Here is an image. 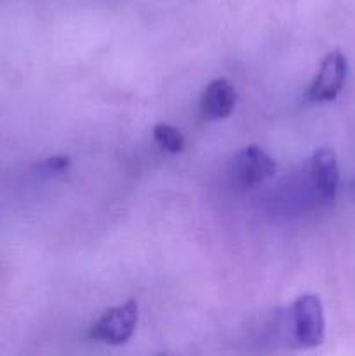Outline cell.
Wrapping results in <instances>:
<instances>
[{
	"mask_svg": "<svg viewBox=\"0 0 355 356\" xmlns=\"http://www.w3.org/2000/svg\"><path fill=\"white\" fill-rule=\"evenodd\" d=\"M292 325L294 336L301 346L315 348L324 343V309L317 296H299L292 306Z\"/></svg>",
	"mask_w": 355,
	"mask_h": 356,
	"instance_id": "6da1fadb",
	"label": "cell"
},
{
	"mask_svg": "<svg viewBox=\"0 0 355 356\" xmlns=\"http://www.w3.org/2000/svg\"><path fill=\"white\" fill-rule=\"evenodd\" d=\"M138 323V302L127 301L111 308L90 327L89 337L106 344H124L132 337Z\"/></svg>",
	"mask_w": 355,
	"mask_h": 356,
	"instance_id": "7a4b0ae2",
	"label": "cell"
},
{
	"mask_svg": "<svg viewBox=\"0 0 355 356\" xmlns=\"http://www.w3.org/2000/svg\"><path fill=\"white\" fill-rule=\"evenodd\" d=\"M347 58L340 51L329 52L320 63L319 73L308 87L306 92L308 99L313 103H327L336 99L347 80Z\"/></svg>",
	"mask_w": 355,
	"mask_h": 356,
	"instance_id": "3957f363",
	"label": "cell"
},
{
	"mask_svg": "<svg viewBox=\"0 0 355 356\" xmlns=\"http://www.w3.org/2000/svg\"><path fill=\"white\" fill-rule=\"evenodd\" d=\"M277 172V163L256 145L246 146L233 160V176L242 186H256Z\"/></svg>",
	"mask_w": 355,
	"mask_h": 356,
	"instance_id": "277c9868",
	"label": "cell"
},
{
	"mask_svg": "<svg viewBox=\"0 0 355 356\" xmlns=\"http://www.w3.org/2000/svg\"><path fill=\"white\" fill-rule=\"evenodd\" d=\"M310 176L319 197L324 202H331L336 195L340 169H338L336 155L331 148H320L313 153L310 163Z\"/></svg>",
	"mask_w": 355,
	"mask_h": 356,
	"instance_id": "5b68a950",
	"label": "cell"
},
{
	"mask_svg": "<svg viewBox=\"0 0 355 356\" xmlns=\"http://www.w3.org/2000/svg\"><path fill=\"white\" fill-rule=\"evenodd\" d=\"M237 94L232 83L225 79H218L207 86L200 99V111L207 120H221L233 111Z\"/></svg>",
	"mask_w": 355,
	"mask_h": 356,
	"instance_id": "8992f818",
	"label": "cell"
},
{
	"mask_svg": "<svg viewBox=\"0 0 355 356\" xmlns=\"http://www.w3.org/2000/svg\"><path fill=\"white\" fill-rule=\"evenodd\" d=\"M153 138L155 141L167 149L169 153H180L184 146V139L176 127L167 124H159L153 127Z\"/></svg>",
	"mask_w": 355,
	"mask_h": 356,
	"instance_id": "52a82bcc",
	"label": "cell"
},
{
	"mask_svg": "<svg viewBox=\"0 0 355 356\" xmlns=\"http://www.w3.org/2000/svg\"><path fill=\"white\" fill-rule=\"evenodd\" d=\"M68 165H70L68 156H52V159L44 160V162L40 163V167H44V169H49V170H63Z\"/></svg>",
	"mask_w": 355,
	"mask_h": 356,
	"instance_id": "ba28073f",
	"label": "cell"
},
{
	"mask_svg": "<svg viewBox=\"0 0 355 356\" xmlns=\"http://www.w3.org/2000/svg\"><path fill=\"white\" fill-rule=\"evenodd\" d=\"M350 190H352V195H354V198H355V181H352V184H350Z\"/></svg>",
	"mask_w": 355,
	"mask_h": 356,
	"instance_id": "9c48e42d",
	"label": "cell"
}]
</instances>
